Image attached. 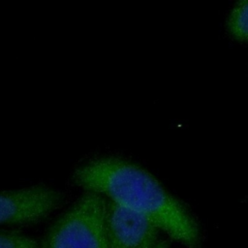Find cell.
<instances>
[{
	"label": "cell",
	"instance_id": "1",
	"mask_svg": "<svg viewBox=\"0 0 248 248\" xmlns=\"http://www.w3.org/2000/svg\"><path fill=\"white\" fill-rule=\"evenodd\" d=\"M73 181L87 192L138 211L171 238L190 248L200 243L196 221L185 207L146 170L119 158L93 160L73 174Z\"/></svg>",
	"mask_w": 248,
	"mask_h": 248
},
{
	"label": "cell",
	"instance_id": "2",
	"mask_svg": "<svg viewBox=\"0 0 248 248\" xmlns=\"http://www.w3.org/2000/svg\"><path fill=\"white\" fill-rule=\"evenodd\" d=\"M105 207L103 196L86 192L52 224L41 248H109Z\"/></svg>",
	"mask_w": 248,
	"mask_h": 248
},
{
	"label": "cell",
	"instance_id": "3",
	"mask_svg": "<svg viewBox=\"0 0 248 248\" xmlns=\"http://www.w3.org/2000/svg\"><path fill=\"white\" fill-rule=\"evenodd\" d=\"M63 194L51 187L36 185L0 192V226L37 224L63 203Z\"/></svg>",
	"mask_w": 248,
	"mask_h": 248
},
{
	"label": "cell",
	"instance_id": "4",
	"mask_svg": "<svg viewBox=\"0 0 248 248\" xmlns=\"http://www.w3.org/2000/svg\"><path fill=\"white\" fill-rule=\"evenodd\" d=\"M105 227L109 248H155L159 228L145 215L106 200Z\"/></svg>",
	"mask_w": 248,
	"mask_h": 248
},
{
	"label": "cell",
	"instance_id": "5",
	"mask_svg": "<svg viewBox=\"0 0 248 248\" xmlns=\"http://www.w3.org/2000/svg\"><path fill=\"white\" fill-rule=\"evenodd\" d=\"M229 29L237 40L248 41V1L238 2L229 18Z\"/></svg>",
	"mask_w": 248,
	"mask_h": 248
},
{
	"label": "cell",
	"instance_id": "6",
	"mask_svg": "<svg viewBox=\"0 0 248 248\" xmlns=\"http://www.w3.org/2000/svg\"><path fill=\"white\" fill-rule=\"evenodd\" d=\"M0 248H41L37 239L19 231H0Z\"/></svg>",
	"mask_w": 248,
	"mask_h": 248
},
{
	"label": "cell",
	"instance_id": "7",
	"mask_svg": "<svg viewBox=\"0 0 248 248\" xmlns=\"http://www.w3.org/2000/svg\"><path fill=\"white\" fill-rule=\"evenodd\" d=\"M155 248H169V245L166 241H159V243L156 245Z\"/></svg>",
	"mask_w": 248,
	"mask_h": 248
}]
</instances>
